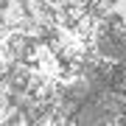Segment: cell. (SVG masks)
<instances>
[{"instance_id": "obj_1", "label": "cell", "mask_w": 126, "mask_h": 126, "mask_svg": "<svg viewBox=\"0 0 126 126\" xmlns=\"http://www.w3.org/2000/svg\"><path fill=\"white\" fill-rule=\"evenodd\" d=\"M25 23H28V14H25V3L23 0H0V25L9 34L23 31Z\"/></svg>"}]
</instances>
